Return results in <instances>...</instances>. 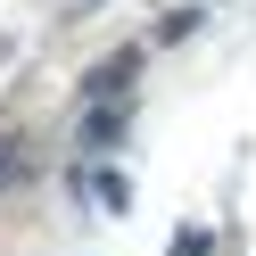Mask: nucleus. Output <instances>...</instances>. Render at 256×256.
I'll return each instance as SVG.
<instances>
[{
  "label": "nucleus",
  "mask_w": 256,
  "mask_h": 256,
  "mask_svg": "<svg viewBox=\"0 0 256 256\" xmlns=\"http://www.w3.org/2000/svg\"><path fill=\"white\" fill-rule=\"evenodd\" d=\"M74 190H83V206H108V215L124 206V182H116V174H83Z\"/></svg>",
  "instance_id": "nucleus-1"
},
{
  "label": "nucleus",
  "mask_w": 256,
  "mask_h": 256,
  "mask_svg": "<svg viewBox=\"0 0 256 256\" xmlns=\"http://www.w3.org/2000/svg\"><path fill=\"white\" fill-rule=\"evenodd\" d=\"M8 174H17V166H8V157H0V182H8Z\"/></svg>",
  "instance_id": "nucleus-2"
}]
</instances>
